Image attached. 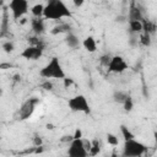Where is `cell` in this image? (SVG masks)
Instances as JSON below:
<instances>
[{
    "instance_id": "7",
    "label": "cell",
    "mask_w": 157,
    "mask_h": 157,
    "mask_svg": "<svg viewBox=\"0 0 157 157\" xmlns=\"http://www.w3.org/2000/svg\"><path fill=\"white\" fill-rule=\"evenodd\" d=\"M67 155L71 157H86V156H88L87 150L85 148L82 137L81 139H72L69 142Z\"/></svg>"
},
{
    "instance_id": "33",
    "label": "cell",
    "mask_w": 157,
    "mask_h": 157,
    "mask_svg": "<svg viewBox=\"0 0 157 157\" xmlns=\"http://www.w3.org/2000/svg\"><path fill=\"white\" fill-rule=\"evenodd\" d=\"M10 67H12V64H10V63H2V64H0V69H2V70L10 69Z\"/></svg>"
},
{
    "instance_id": "25",
    "label": "cell",
    "mask_w": 157,
    "mask_h": 157,
    "mask_svg": "<svg viewBox=\"0 0 157 157\" xmlns=\"http://www.w3.org/2000/svg\"><path fill=\"white\" fill-rule=\"evenodd\" d=\"M105 137H107V142H108L109 145H112V146H117V145L119 144V139H118V136H117L115 134L108 132Z\"/></svg>"
},
{
    "instance_id": "10",
    "label": "cell",
    "mask_w": 157,
    "mask_h": 157,
    "mask_svg": "<svg viewBox=\"0 0 157 157\" xmlns=\"http://www.w3.org/2000/svg\"><path fill=\"white\" fill-rule=\"evenodd\" d=\"M31 27H32V31L34 32V34L39 36V34H43L45 32V23H44V20L42 17H34L31 20Z\"/></svg>"
},
{
    "instance_id": "13",
    "label": "cell",
    "mask_w": 157,
    "mask_h": 157,
    "mask_svg": "<svg viewBox=\"0 0 157 157\" xmlns=\"http://www.w3.org/2000/svg\"><path fill=\"white\" fill-rule=\"evenodd\" d=\"M157 31V25L155 21L151 20H142V32L144 33H148L150 36H155Z\"/></svg>"
},
{
    "instance_id": "11",
    "label": "cell",
    "mask_w": 157,
    "mask_h": 157,
    "mask_svg": "<svg viewBox=\"0 0 157 157\" xmlns=\"http://www.w3.org/2000/svg\"><path fill=\"white\" fill-rule=\"evenodd\" d=\"M9 36V10L7 7L4 9L2 13V20L0 23V38Z\"/></svg>"
},
{
    "instance_id": "20",
    "label": "cell",
    "mask_w": 157,
    "mask_h": 157,
    "mask_svg": "<svg viewBox=\"0 0 157 157\" xmlns=\"http://www.w3.org/2000/svg\"><path fill=\"white\" fill-rule=\"evenodd\" d=\"M140 44L144 45V47H150L151 43H152V36H150L148 33H144L140 36V39H139Z\"/></svg>"
},
{
    "instance_id": "12",
    "label": "cell",
    "mask_w": 157,
    "mask_h": 157,
    "mask_svg": "<svg viewBox=\"0 0 157 157\" xmlns=\"http://www.w3.org/2000/svg\"><path fill=\"white\" fill-rule=\"evenodd\" d=\"M64 40H65L66 45H67L69 48H71V49H76V48L80 47V39H78V37H77L75 33H72V32L66 33Z\"/></svg>"
},
{
    "instance_id": "4",
    "label": "cell",
    "mask_w": 157,
    "mask_h": 157,
    "mask_svg": "<svg viewBox=\"0 0 157 157\" xmlns=\"http://www.w3.org/2000/svg\"><path fill=\"white\" fill-rule=\"evenodd\" d=\"M67 107L72 112H78V113H83V114H90V112H91L90 103L83 94H77V96L71 97L67 101Z\"/></svg>"
},
{
    "instance_id": "34",
    "label": "cell",
    "mask_w": 157,
    "mask_h": 157,
    "mask_svg": "<svg viewBox=\"0 0 157 157\" xmlns=\"http://www.w3.org/2000/svg\"><path fill=\"white\" fill-rule=\"evenodd\" d=\"M21 78H22V77H21V75H18V74L13 75V81H15V82H20V81H21Z\"/></svg>"
},
{
    "instance_id": "38",
    "label": "cell",
    "mask_w": 157,
    "mask_h": 157,
    "mask_svg": "<svg viewBox=\"0 0 157 157\" xmlns=\"http://www.w3.org/2000/svg\"><path fill=\"white\" fill-rule=\"evenodd\" d=\"M1 94H2V91H1V90H0V96H1Z\"/></svg>"
},
{
    "instance_id": "27",
    "label": "cell",
    "mask_w": 157,
    "mask_h": 157,
    "mask_svg": "<svg viewBox=\"0 0 157 157\" xmlns=\"http://www.w3.org/2000/svg\"><path fill=\"white\" fill-rule=\"evenodd\" d=\"M110 55L109 54H103V55H101V58H99V64L102 65V66H104V67H107L108 66V64H109V61H110Z\"/></svg>"
},
{
    "instance_id": "22",
    "label": "cell",
    "mask_w": 157,
    "mask_h": 157,
    "mask_svg": "<svg viewBox=\"0 0 157 157\" xmlns=\"http://www.w3.org/2000/svg\"><path fill=\"white\" fill-rule=\"evenodd\" d=\"M120 132L121 136L124 137V140H130V139H135V135L125 126V125H120Z\"/></svg>"
},
{
    "instance_id": "21",
    "label": "cell",
    "mask_w": 157,
    "mask_h": 157,
    "mask_svg": "<svg viewBox=\"0 0 157 157\" xmlns=\"http://www.w3.org/2000/svg\"><path fill=\"white\" fill-rule=\"evenodd\" d=\"M43 10H44V5L42 4H36L34 6H32L31 12L34 17H42L43 16Z\"/></svg>"
},
{
    "instance_id": "3",
    "label": "cell",
    "mask_w": 157,
    "mask_h": 157,
    "mask_svg": "<svg viewBox=\"0 0 157 157\" xmlns=\"http://www.w3.org/2000/svg\"><path fill=\"white\" fill-rule=\"evenodd\" d=\"M146 151H147L146 145H144L142 142H140L135 139H130V140L124 141L123 156H125V157H140Z\"/></svg>"
},
{
    "instance_id": "31",
    "label": "cell",
    "mask_w": 157,
    "mask_h": 157,
    "mask_svg": "<svg viewBox=\"0 0 157 157\" xmlns=\"http://www.w3.org/2000/svg\"><path fill=\"white\" fill-rule=\"evenodd\" d=\"M72 139H74V137H72V135H64V136L60 139V141H61V142H67V144H69Z\"/></svg>"
},
{
    "instance_id": "26",
    "label": "cell",
    "mask_w": 157,
    "mask_h": 157,
    "mask_svg": "<svg viewBox=\"0 0 157 157\" xmlns=\"http://www.w3.org/2000/svg\"><path fill=\"white\" fill-rule=\"evenodd\" d=\"M40 87H42L44 91H52L53 87H54V85H53V82H52L49 78H45V80L40 83Z\"/></svg>"
},
{
    "instance_id": "30",
    "label": "cell",
    "mask_w": 157,
    "mask_h": 157,
    "mask_svg": "<svg viewBox=\"0 0 157 157\" xmlns=\"http://www.w3.org/2000/svg\"><path fill=\"white\" fill-rule=\"evenodd\" d=\"M72 137H74V139H81V137H82V130H81L80 128L75 129V132L72 134Z\"/></svg>"
},
{
    "instance_id": "24",
    "label": "cell",
    "mask_w": 157,
    "mask_h": 157,
    "mask_svg": "<svg viewBox=\"0 0 157 157\" xmlns=\"http://www.w3.org/2000/svg\"><path fill=\"white\" fill-rule=\"evenodd\" d=\"M1 49H2L5 53L10 54V53L13 52V49H15V44H13L11 40H6V42H4V43L1 44Z\"/></svg>"
},
{
    "instance_id": "32",
    "label": "cell",
    "mask_w": 157,
    "mask_h": 157,
    "mask_svg": "<svg viewBox=\"0 0 157 157\" xmlns=\"http://www.w3.org/2000/svg\"><path fill=\"white\" fill-rule=\"evenodd\" d=\"M72 4H74V6H76V7H81V6L85 4V0H72Z\"/></svg>"
},
{
    "instance_id": "15",
    "label": "cell",
    "mask_w": 157,
    "mask_h": 157,
    "mask_svg": "<svg viewBox=\"0 0 157 157\" xmlns=\"http://www.w3.org/2000/svg\"><path fill=\"white\" fill-rule=\"evenodd\" d=\"M71 28H72L71 25H69L67 22H61V23L54 26L50 32H52V34H59V33H65L66 34V33L71 32Z\"/></svg>"
},
{
    "instance_id": "28",
    "label": "cell",
    "mask_w": 157,
    "mask_h": 157,
    "mask_svg": "<svg viewBox=\"0 0 157 157\" xmlns=\"http://www.w3.org/2000/svg\"><path fill=\"white\" fill-rule=\"evenodd\" d=\"M32 142H33V145H34L36 147H37V146H42V145H43V139H42L39 135L36 134V135L33 136V139H32Z\"/></svg>"
},
{
    "instance_id": "19",
    "label": "cell",
    "mask_w": 157,
    "mask_h": 157,
    "mask_svg": "<svg viewBox=\"0 0 157 157\" xmlns=\"http://www.w3.org/2000/svg\"><path fill=\"white\" fill-rule=\"evenodd\" d=\"M129 93L125 92V91H114L113 93V101L118 104H123V102L128 98Z\"/></svg>"
},
{
    "instance_id": "17",
    "label": "cell",
    "mask_w": 157,
    "mask_h": 157,
    "mask_svg": "<svg viewBox=\"0 0 157 157\" xmlns=\"http://www.w3.org/2000/svg\"><path fill=\"white\" fill-rule=\"evenodd\" d=\"M101 147H102L101 141H99L98 139H93V140L91 141V147H90V150H88V155H90V156H97V155L101 152Z\"/></svg>"
},
{
    "instance_id": "8",
    "label": "cell",
    "mask_w": 157,
    "mask_h": 157,
    "mask_svg": "<svg viewBox=\"0 0 157 157\" xmlns=\"http://www.w3.org/2000/svg\"><path fill=\"white\" fill-rule=\"evenodd\" d=\"M128 67H129V65H128V63L125 61V59L123 56L114 55V56L110 58V61L107 66V70H108V72H112V74H121Z\"/></svg>"
},
{
    "instance_id": "23",
    "label": "cell",
    "mask_w": 157,
    "mask_h": 157,
    "mask_svg": "<svg viewBox=\"0 0 157 157\" xmlns=\"http://www.w3.org/2000/svg\"><path fill=\"white\" fill-rule=\"evenodd\" d=\"M123 108H124L125 112H131V110H132V108H134V101H132V98H131L130 94H129L128 98L123 102Z\"/></svg>"
},
{
    "instance_id": "1",
    "label": "cell",
    "mask_w": 157,
    "mask_h": 157,
    "mask_svg": "<svg viewBox=\"0 0 157 157\" xmlns=\"http://www.w3.org/2000/svg\"><path fill=\"white\" fill-rule=\"evenodd\" d=\"M43 17L45 20L58 21L65 17H72V13L63 0H48L43 10Z\"/></svg>"
},
{
    "instance_id": "2",
    "label": "cell",
    "mask_w": 157,
    "mask_h": 157,
    "mask_svg": "<svg viewBox=\"0 0 157 157\" xmlns=\"http://www.w3.org/2000/svg\"><path fill=\"white\" fill-rule=\"evenodd\" d=\"M39 75L43 77V78H55V80H63L66 75H65V71L59 61V58L58 56H53L49 63L43 66L39 71Z\"/></svg>"
},
{
    "instance_id": "37",
    "label": "cell",
    "mask_w": 157,
    "mask_h": 157,
    "mask_svg": "<svg viewBox=\"0 0 157 157\" xmlns=\"http://www.w3.org/2000/svg\"><path fill=\"white\" fill-rule=\"evenodd\" d=\"M4 6V0H0V7H2Z\"/></svg>"
},
{
    "instance_id": "35",
    "label": "cell",
    "mask_w": 157,
    "mask_h": 157,
    "mask_svg": "<svg viewBox=\"0 0 157 157\" xmlns=\"http://www.w3.org/2000/svg\"><path fill=\"white\" fill-rule=\"evenodd\" d=\"M115 21H117V22H124V21H125V17H124V16H119V17L115 18Z\"/></svg>"
},
{
    "instance_id": "36",
    "label": "cell",
    "mask_w": 157,
    "mask_h": 157,
    "mask_svg": "<svg viewBox=\"0 0 157 157\" xmlns=\"http://www.w3.org/2000/svg\"><path fill=\"white\" fill-rule=\"evenodd\" d=\"M45 128H47L48 130H53V129H54V125H53V124H47Z\"/></svg>"
},
{
    "instance_id": "16",
    "label": "cell",
    "mask_w": 157,
    "mask_h": 157,
    "mask_svg": "<svg viewBox=\"0 0 157 157\" xmlns=\"http://www.w3.org/2000/svg\"><path fill=\"white\" fill-rule=\"evenodd\" d=\"M130 20H137V21H142L144 20V16H142L141 10L137 6H135V5H131L130 6L129 15H128V21H130Z\"/></svg>"
},
{
    "instance_id": "6",
    "label": "cell",
    "mask_w": 157,
    "mask_h": 157,
    "mask_svg": "<svg viewBox=\"0 0 157 157\" xmlns=\"http://www.w3.org/2000/svg\"><path fill=\"white\" fill-rule=\"evenodd\" d=\"M38 104H39V98H37V97H32V98H28L27 101H25L22 103L20 110H18L20 119L21 120L28 119L33 114V112L36 110V108H37Z\"/></svg>"
},
{
    "instance_id": "5",
    "label": "cell",
    "mask_w": 157,
    "mask_h": 157,
    "mask_svg": "<svg viewBox=\"0 0 157 157\" xmlns=\"http://www.w3.org/2000/svg\"><path fill=\"white\" fill-rule=\"evenodd\" d=\"M7 9L11 11L13 20H20L28 12L29 4L28 0H10Z\"/></svg>"
},
{
    "instance_id": "9",
    "label": "cell",
    "mask_w": 157,
    "mask_h": 157,
    "mask_svg": "<svg viewBox=\"0 0 157 157\" xmlns=\"http://www.w3.org/2000/svg\"><path fill=\"white\" fill-rule=\"evenodd\" d=\"M45 45H28L21 52V56L26 60H38L42 58Z\"/></svg>"
},
{
    "instance_id": "29",
    "label": "cell",
    "mask_w": 157,
    "mask_h": 157,
    "mask_svg": "<svg viewBox=\"0 0 157 157\" xmlns=\"http://www.w3.org/2000/svg\"><path fill=\"white\" fill-rule=\"evenodd\" d=\"M63 81H64V87H65V88H69L71 85H74V80H72V78H69V77H66V76L63 78Z\"/></svg>"
},
{
    "instance_id": "18",
    "label": "cell",
    "mask_w": 157,
    "mask_h": 157,
    "mask_svg": "<svg viewBox=\"0 0 157 157\" xmlns=\"http://www.w3.org/2000/svg\"><path fill=\"white\" fill-rule=\"evenodd\" d=\"M129 22V28L130 32L132 33H141L142 32V21H137V20H130Z\"/></svg>"
},
{
    "instance_id": "14",
    "label": "cell",
    "mask_w": 157,
    "mask_h": 157,
    "mask_svg": "<svg viewBox=\"0 0 157 157\" xmlns=\"http://www.w3.org/2000/svg\"><path fill=\"white\" fill-rule=\"evenodd\" d=\"M82 45H83V48H85L88 53H94V52L97 50V42H96V39H94L92 36L86 37V38L83 39V42H82Z\"/></svg>"
}]
</instances>
